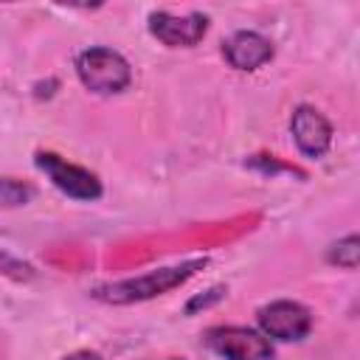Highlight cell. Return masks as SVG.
<instances>
[{"label": "cell", "mask_w": 360, "mask_h": 360, "mask_svg": "<svg viewBox=\"0 0 360 360\" xmlns=\"http://www.w3.org/2000/svg\"><path fill=\"white\" fill-rule=\"evenodd\" d=\"M62 360H101L96 352H87V349H82V352H73V354H68V357H62Z\"/></svg>", "instance_id": "4fadbf2b"}, {"label": "cell", "mask_w": 360, "mask_h": 360, "mask_svg": "<svg viewBox=\"0 0 360 360\" xmlns=\"http://www.w3.org/2000/svg\"><path fill=\"white\" fill-rule=\"evenodd\" d=\"M0 267H3L6 273H11L14 278H31V276H34L31 264L17 262V259H11V256H6V253H0Z\"/></svg>", "instance_id": "7c38bea8"}, {"label": "cell", "mask_w": 360, "mask_h": 360, "mask_svg": "<svg viewBox=\"0 0 360 360\" xmlns=\"http://www.w3.org/2000/svg\"><path fill=\"white\" fill-rule=\"evenodd\" d=\"M76 73L82 79V84L93 93L110 96V93H121L129 87L132 82V70L129 62L112 51V48H87L79 53L76 59Z\"/></svg>", "instance_id": "7a4b0ae2"}, {"label": "cell", "mask_w": 360, "mask_h": 360, "mask_svg": "<svg viewBox=\"0 0 360 360\" xmlns=\"http://www.w3.org/2000/svg\"><path fill=\"white\" fill-rule=\"evenodd\" d=\"M37 166L51 177V183L59 191H65L73 200H98L101 197V183L93 172H87L76 163H68L53 152H37Z\"/></svg>", "instance_id": "277c9868"}, {"label": "cell", "mask_w": 360, "mask_h": 360, "mask_svg": "<svg viewBox=\"0 0 360 360\" xmlns=\"http://www.w3.org/2000/svg\"><path fill=\"white\" fill-rule=\"evenodd\" d=\"M34 197V188L14 177H0V208H17L25 205Z\"/></svg>", "instance_id": "30bf717a"}, {"label": "cell", "mask_w": 360, "mask_h": 360, "mask_svg": "<svg viewBox=\"0 0 360 360\" xmlns=\"http://www.w3.org/2000/svg\"><path fill=\"white\" fill-rule=\"evenodd\" d=\"M290 132L295 146L307 155V158H323L329 152L332 143V124L309 104H301L292 110L290 118Z\"/></svg>", "instance_id": "52a82bcc"}, {"label": "cell", "mask_w": 360, "mask_h": 360, "mask_svg": "<svg viewBox=\"0 0 360 360\" xmlns=\"http://www.w3.org/2000/svg\"><path fill=\"white\" fill-rule=\"evenodd\" d=\"M172 360H177V357H172Z\"/></svg>", "instance_id": "5bb4252c"}, {"label": "cell", "mask_w": 360, "mask_h": 360, "mask_svg": "<svg viewBox=\"0 0 360 360\" xmlns=\"http://www.w3.org/2000/svg\"><path fill=\"white\" fill-rule=\"evenodd\" d=\"M149 31L155 39H160L169 48H191L197 45L208 31V17L200 11L191 14H169V11H152L149 14Z\"/></svg>", "instance_id": "8992f818"}, {"label": "cell", "mask_w": 360, "mask_h": 360, "mask_svg": "<svg viewBox=\"0 0 360 360\" xmlns=\"http://www.w3.org/2000/svg\"><path fill=\"white\" fill-rule=\"evenodd\" d=\"M222 53H225L231 68H236V70H256V68H262L264 62L273 59V45H270L267 37H262L256 31H236L225 42Z\"/></svg>", "instance_id": "ba28073f"}, {"label": "cell", "mask_w": 360, "mask_h": 360, "mask_svg": "<svg viewBox=\"0 0 360 360\" xmlns=\"http://www.w3.org/2000/svg\"><path fill=\"white\" fill-rule=\"evenodd\" d=\"M225 292H228V290H225L222 284H219V287H211L208 292H202V295H194V298L186 304V312H188V315H194L197 309H205V307H211V304L222 301V298H225Z\"/></svg>", "instance_id": "8fae6325"}, {"label": "cell", "mask_w": 360, "mask_h": 360, "mask_svg": "<svg viewBox=\"0 0 360 360\" xmlns=\"http://www.w3.org/2000/svg\"><path fill=\"white\" fill-rule=\"evenodd\" d=\"M205 343L225 360H273L270 338L248 326H214L205 332Z\"/></svg>", "instance_id": "3957f363"}, {"label": "cell", "mask_w": 360, "mask_h": 360, "mask_svg": "<svg viewBox=\"0 0 360 360\" xmlns=\"http://www.w3.org/2000/svg\"><path fill=\"white\" fill-rule=\"evenodd\" d=\"M259 326L276 340H304L312 329V315L298 301H273L259 309Z\"/></svg>", "instance_id": "5b68a950"}, {"label": "cell", "mask_w": 360, "mask_h": 360, "mask_svg": "<svg viewBox=\"0 0 360 360\" xmlns=\"http://www.w3.org/2000/svg\"><path fill=\"white\" fill-rule=\"evenodd\" d=\"M326 259H329L332 264H338V267L354 270V267H357V259H360V239L352 233V236H346V239L335 242V245L329 248Z\"/></svg>", "instance_id": "9c48e42d"}, {"label": "cell", "mask_w": 360, "mask_h": 360, "mask_svg": "<svg viewBox=\"0 0 360 360\" xmlns=\"http://www.w3.org/2000/svg\"><path fill=\"white\" fill-rule=\"evenodd\" d=\"M200 267H205V259H191V262H183L177 267H160V270H149L138 278H127V281H115V284H107V287H98L93 295L98 301H107V304H132V301H146V298H155V295H163L180 284H186Z\"/></svg>", "instance_id": "6da1fadb"}]
</instances>
